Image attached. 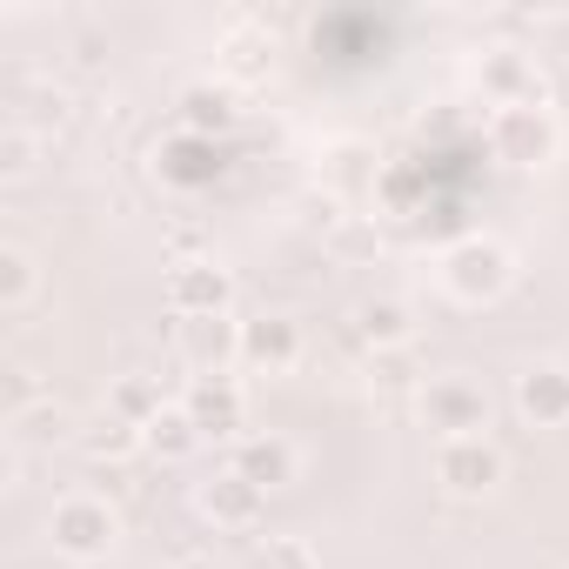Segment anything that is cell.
I'll return each mask as SVG.
<instances>
[{
  "label": "cell",
  "instance_id": "6da1fadb",
  "mask_svg": "<svg viewBox=\"0 0 569 569\" xmlns=\"http://www.w3.org/2000/svg\"><path fill=\"white\" fill-rule=\"evenodd\" d=\"M416 409H422V429H436L442 442L489 429V396H482V382H469V376H429L422 396H416Z\"/></svg>",
  "mask_w": 569,
  "mask_h": 569
},
{
  "label": "cell",
  "instance_id": "7a4b0ae2",
  "mask_svg": "<svg viewBox=\"0 0 569 569\" xmlns=\"http://www.w3.org/2000/svg\"><path fill=\"white\" fill-rule=\"evenodd\" d=\"M509 248H496V241H462V248H449L442 254V289L462 302V309H482V302H496L502 289H509Z\"/></svg>",
  "mask_w": 569,
  "mask_h": 569
},
{
  "label": "cell",
  "instance_id": "3957f363",
  "mask_svg": "<svg viewBox=\"0 0 569 569\" xmlns=\"http://www.w3.org/2000/svg\"><path fill=\"white\" fill-rule=\"evenodd\" d=\"M114 509L101 502V496H61L54 502V516H48V542L61 549V556H74V562H94V556H108L114 549Z\"/></svg>",
  "mask_w": 569,
  "mask_h": 569
},
{
  "label": "cell",
  "instance_id": "277c9868",
  "mask_svg": "<svg viewBox=\"0 0 569 569\" xmlns=\"http://www.w3.org/2000/svg\"><path fill=\"white\" fill-rule=\"evenodd\" d=\"M436 482L449 496H489L502 482V449L489 436H456L436 449Z\"/></svg>",
  "mask_w": 569,
  "mask_h": 569
},
{
  "label": "cell",
  "instance_id": "5b68a950",
  "mask_svg": "<svg viewBox=\"0 0 569 569\" xmlns=\"http://www.w3.org/2000/svg\"><path fill=\"white\" fill-rule=\"evenodd\" d=\"M489 141H496V154L502 161H516V168H536V161H549L556 154V114L549 108H496V121H489Z\"/></svg>",
  "mask_w": 569,
  "mask_h": 569
},
{
  "label": "cell",
  "instance_id": "8992f818",
  "mask_svg": "<svg viewBox=\"0 0 569 569\" xmlns=\"http://www.w3.org/2000/svg\"><path fill=\"white\" fill-rule=\"evenodd\" d=\"M194 509H201L214 529H254V522L268 516V489H254L241 469H228V476H214V482L194 489Z\"/></svg>",
  "mask_w": 569,
  "mask_h": 569
},
{
  "label": "cell",
  "instance_id": "52a82bcc",
  "mask_svg": "<svg viewBox=\"0 0 569 569\" xmlns=\"http://www.w3.org/2000/svg\"><path fill=\"white\" fill-rule=\"evenodd\" d=\"M516 416L536 429H562L569 422V369L562 362H529L516 376Z\"/></svg>",
  "mask_w": 569,
  "mask_h": 569
},
{
  "label": "cell",
  "instance_id": "ba28073f",
  "mask_svg": "<svg viewBox=\"0 0 569 569\" xmlns=\"http://www.w3.org/2000/svg\"><path fill=\"white\" fill-rule=\"evenodd\" d=\"M228 268H214V261H181L174 274H168V309L181 316V322H201V316H221L228 309Z\"/></svg>",
  "mask_w": 569,
  "mask_h": 569
},
{
  "label": "cell",
  "instance_id": "9c48e42d",
  "mask_svg": "<svg viewBox=\"0 0 569 569\" xmlns=\"http://www.w3.org/2000/svg\"><path fill=\"white\" fill-rule=\"evenodd\" d=\"M181 409L201 429V442L208 436H241V422H248V402H241V389L228 376H194V389L181 396Z\"/></svg>",
  "mask_w": 569,
  "mask_h": 569
},
{
  "label": "cell",
  "instance_id": "30bf717a",
  "mask_svg": "<svg viewBox=\"0 0 569 569\" xmlns=\"http://www.w3.org/2000/svg\"><path fill=\"white\" fill-rule=\"evenodd\" d=\"M241 362L248 369H268V376L296 369L302 362V329L289 316H254V322H241Z\"/></svg>",
  "mask_w": 569,
  "mask_h": 569
},
{
  "label": "cell",
  "instance_id": "8fae6325",
  "mask_svg": "<svg viewBox=\"0 0 569 569\" xmlns=\"http://www.w3.org/2000/svg\"><path fill=\"white\" fill-rule=\"evenodd\" d=\"M482 94L496 108H542V81H536V61L516 54V48H496L482 54Z\"/></svg>",
  "mask_w": 569,
  "mask_h": 569
},
{
  "label": "cell",
  "instance_id": "7c38bea8",
  "mask_svg": "<svg viewBox=\"0 0 569 569\" xmlns=\"http://www.w3.org/2000/svg\"><path fill=\"white\" fill-rule=\"evenodd\" d=\"M181 356L201 369V376H221L228 362H241V329L228 316H201V322H181Z\"/></svg>",
  "mask_w": 569,
  "mask_h": 569
},
{
  "label": "cell",
  "instance_id": "4fadbf2b",
  "mask_svg": "<svg viewBox=\"0 0 569 569\" xmlns=\"http://www.w3.org/2000/svg\"><path fill=\"white\" fill-rule=\"evenodd\" d=\"M234 469H241L254 489L274 496V489H289V482H296V449L281 442V436H254V442L234 449Z\"/></svg>",
  "mask_w": 569,
  "mask_h": 569
},
{
  "label": "cell",
  "instance_id": "5bb4252c",
  "mask_svg": "<svg viewBox=\"0 0 569 569\" xmlns=\"http://www.w3.org/2000/svg\"><path fill=\"white\" fill-rule=\"evenodd\" d=\"M34 289H41L34 254H28V248H0V309H8V316H21V309L34 302Z\"/></svg>",
  "mask_w": 569,
  "mask_h": 569
},
{
  "label": "cell",
  "instance_id": "9a60e30c",
  "mask_svg": "<svg viewBox=\"0 0 569 569\" xmlns=\"http://www.w3.org/2000/svg\"><path fill=\"white\" fill-rule=\"evenodd\" d=\"M141 436H148V449H154V456H168V462H181V456H194V449H201V429L188 422V409H161Z\"/></svg>",
  "mask_w": 569,
  "mask_h": 569
},
{
  "label": "cell",
  "instance_id": "2e32d148",
  "mask_svg": "<svg viewBox=\"0 0 569 569\" xmlns=\"http://www.w3.org/2000/svg\"><path fill=\"white\" fill-rule=\"evenodd\" d=\"M356 322H362V336H369L376 349H409V336H416L402 302H362V316H356Z\"/></svg>",
  "mask_w": 569,
  "mask_h": 569
},
{
  "label": "cell",
  "instance_id": "e0dca14e",
  "mask_svg": "<svg viewBox=\"0 0 569 569\" xmlns=\"http://www.w3.org/2000/svg\"><path fill=\"white\" fill-rule=\"evenodd\" d=\"M161 409H168V402H161V389H154L148 376H128V382L114 389V402H108V416H121V422H134V429H148Z\"/></svg>",
  "mask_w": 569,
  "mask_h": 569
},
{
  "label": "cell",
  "instance_id": "ac0fdd59",
  "mask_svg": "<svg viewBox=\"0 0 569 569\" xmlns=\"http://www.w3.org/2000/svg\"><path fill=\"white\" fill-rule=\"evenodd\" d=\"M134 449H148V436H141L134 422H121V416H101V422L88 429V456H94V462H121V456H134Z\"/></svg>",
  "mask_w": 569,
  "mask_h": 569
},
{
  "label": "cell",
  "instance_id": "d6986e66",
  "mask_svg": "<svg viewBox=\"0 0 569 569\" xmlns=\"http://www.w3.org/2000/svg\"><path fill=\"white\" fill-rule=\"evenodd\" d=\"M369 376H376L382 389H416V396H422V382H429V376L409 362V349H376V356H369Z\"/></svg>",
  "mask_w": 569,
  "mask_h": 569
},
{
  "label": "cell",
  "instance_id": "ffe728a7",
  "mask_svg": "<svg viewBox=\"0 0 569 569\" xmlns=\"http://www.w3.org/2000/svg\"><path fill=\"white\" fill-rule=\"evenodd\" d=\"M254 569H322V562H316V549L302 536H268L254 549Z\"/></svg>",
  "mask_w": 569,
  "mask_h": 569
},
{
  "label": "cell",
  "instance_id": "44dd1931",
  "mask_svg": "<svg viewBox=\"0 0 569 569\" xmlns=\"http://www.w3.org/2000/svg\"><path fill=\"white\" fill-rule=\"evenodd\" d=\"M0 168H8V174H28L34 168V134L28 128H8V141H0Z\"/></svg>",
  "mask_w": 569,
  "mask_h": 569
},
{
  "label": "cell",
  "instance_id": "7402d4cb",
  "mask_svg": "<svg viewBox=\"0 0 569 569\" xmlns=\"http://www.w3.org/2000/svg\"><path fill=\"white\" fill-rule=\"evenodd\" d=\"M174 569H214V562H201V556H181V562H174Z\"/></svg>",
  "mask_w": 569,
  "mask_h": 569
},
{
  "label": "cell",
  "instance_id": "603a6c76",
  "mask_svg": "<svg viewBox=\"0 0 569 569\" xmlns=\"http://www.w3.org/2000/svg\"><path fill=\"white\" fill-rule=\"evenodd\" d=\"M556 28H562V34H569V14H562V21H556Z\"/></svg>",
  "mask_w": 569,
  "mask_h": 569
},
{
  "label": "cell",
  "instance_id": "cb8c5ba5",
  "mask_svg": "<svg viewBox=\"0 0 569 569\" xmlns=\"http://www.w3.org/2000/svg\"><path fill=\"white\" fill-rule=\"evenodd\" d=\"M562 369H569V356H562Z\"/></svg>",
  "mask_w": 569,
  "mask_h": 569
}]
</instances>
